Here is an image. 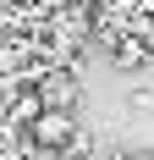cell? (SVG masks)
Listing matches in <instances>:
<instances>
[{
    "label": "cell",
    "mask_w": 154,
    "mask_h": 160,
    "mask_svg": "<svg viewBox=\"0 0 154 160\" xmlns=\"http://www.w3.org/2000/svg\"><path fill=\"white\" fill-rule=\"evenodd\" d=\"M127 160H154V155H149V149H138V155H127Z\"/></svg>",
    "instance_id": "5"
},
{
    "label": "cell",
    "mask_w": 154,
    "mask_h": 160,
    "mask_svg": "<svg viewBox=\"0 0 154 160\" xmlns=\"http://www.w3.org/2000/svg\"><path fill=\"white\" fill-rule=\"evenodd\" d=\"M143 61H149L143 39H132V33H127V39H116V66H127V72H132V66H143Z\"/></svg>",
    "instance_id": "4"
},
{
    "label": "cell",
    "mask_w": 154,
    "mask_h": 160,
    "mask_svg": "<svg viewBox=\"0 0 154 160\" xmlns=\"http://www.w3.org/2000/svg\"><path fill=\"white\" fill-rule=\"evenodd\" d=\"M39 116H44V99H39V94H28V88H22V94L11 99V122H17V127H33Z\"/></svg>",
    "instance_id": "3"
},
{
    "label": "cell",
    "mask_w": 154,
    "mask_h": 160,
    "mask_svg": "<svg viewBox=\"0 0 154 160\" xmlns=\"http://www.w3.org/2000/svg\"><path fill=\"white\" fill-rule=\"evenodd\" d=\"M28 132H33V144H39V149H61V155H66L72 138H77V122H72V111H44Z\"/></svg>",
    "instance_id": "1"
},
{
    "label": "cell",
    "mask_w": 154,
    "mask_h": 160,
    "mask_svg": "<svg viewBox=\"0 0 154 160\" xmlns=\"http://www.w3.org/2000/svg\"><path fill=\"white\" fill-rule=\"evenodd\" d=\"M39 99H44V111H72V105H77V72H72V66H55V72H44V83H39Z\"/></svg>",
    "instance_id": "2"
}]
</instances>
